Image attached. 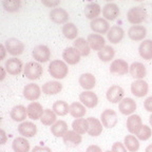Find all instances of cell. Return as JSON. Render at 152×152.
<instances>
[{
	"instance_id": "obj_48",
	"label": "cell",
	"mask_w": 152,
	"mask_h": 152,
	"mask_svg": "<svg viewBox=\"0 0 152 152\" xmlns=\"http://www.w3.org/2000/svg\"><path fill=\"white\" fill-rule=\"evenodd\" d=\"M86 152H102V148H100L99 146L91 145V146H89V147L87 148Z\"/></svg>"
},
{
	"instance_id": "obj_14",
	"label": "cell",
	"mask_w": 152,
	"mask_h": 152,
	"mask_svg": "<svg viewBox=\"0 0 152 152\" xmlns=\"http://www.w3.org/2000/svg\"><path fill=\"white\" fill-rule=\"evenodd\" d=\"M129 64L126 60L124 59H115L110 64V72L115 75L123 76L126 75L129 72Z\"/></svg>"
},
{
	"instance_id": "obj_11",
	"label": "cell",
	"mask_w": 152,
	"mask_h": 152,
	"mask_svg": "<svg viewBox=\"0 0 152 152\" xmlns=\"http://www.w3.org/2000/svg\"><path fill=\"white\" fill-rule=\"evenodd\" d=\"M80 53L76 50L74 47L66 48V50L64 51V53H62V58H64V62L66 64H71V66L78 64L80 61Z\"/></svg>"
},
{
	"instance_id": "obj_4",
	"label": "cell",
	"mask_w": 152,
	"mask_h": 152,
	"mask_svg": "<svg viewBox=\"0 0 152 152\" xmlns=\"http://www.w3.org/2000/svg\"><path fill=\"white\" fill-rule=\"evenodd\" d=\"M7 53L13 56H19L24 51V43L17 38H10L4 42Z\"/></svg>"
},
{
	"instance_id": "obj_9",
	"label": "cell",
	"mask_w": 152,
	"mask_h": 152,
	"mask_svg": "<svg viewBox=\"0 0 152 152\" xmlns=\"http://www.w3.org/2000/svg\"><path fill=\"white\" fill-rule=\"evenodd\" d=\"M69 13L66 12L64 9L61 7H55L52 9L50 12V19L54 23L57 24H62V23H68L69 20Z\"/></svg>"
},
{
	"instance_id": "obj_17",
	"label": "cell",
	"mask_w": 152,
	"mask_h": 152,
	"mask_svg": "<svg viewBox=\"0 0 152 152\" xmlns=\"http://www.w3.org/2000/svg\"><path fill=\"white\" fill-rule=\"evenodd\" d=\"M18 132L23 137H33L37 133V126L32 121H23L18 126Z\"/></svg>"
},
{
	"instance_id": "obj_1",
	"label": "cell",
	"mask_w": 152,
	"mask_h": 152,
	"mask_svg": "<svg viewBox=\"0 0 152 152\" xmlns=\"http://www.w3.org/2000/svg\"><path fill=\"white\" fill-rule=\"evenodd\" d=\"M69 73L68 64L64 60H53L49 66V74L55 79H64Z\"/></svg>"
},
{
	"instance_id": "obj_24",
	"label": "cell",
	"mask_w": 152,
	"mask_h": 152,
	"mask_svg": "<svg viewBox=\"0 0 152 152\" xmlns=\"http://www.w3.org/2000/svg\"><path fill=\"white\" fill-rule=\"evenodd\" d=\"M78 83L80 85V87L86 91H91L95 87L96 83V79L95 76L91 73H83L79 76Z\"/></svg>"
},
{
	"instance_id": "obj_18",
	"label": "cell",
	"mask_w": 152,
	"mask_h": 152,
	"mask_svg": "<svg viewBox=\"0 0 152 152\" xmlns=\"http://www.w3.org/2000/svg\"><path fill=\"white\" fill-rule=\"evenodd\" d=\"M118 110L124 115H132L136 110V102L133 98H124L118 104Z\"/></svg>"
},
{
	"instance_id": "obj_26",
	"label": "cell",
	"mask_w": 152,
	"mask_h": 152,
	"mask_svg": "<svg viewBox=\"0 0 152 152\" xmlns=\"http://www.w3.org/2000/svg\"><path fill=\"white\" fill-rule=\"evenodd\" d=\"M61 90H62V85L57 80L48 81L45 85H42V88H41L42 93L45 95H56L61 92Z\"/></svg>"
},
{
	"instance_id": "obj_40",
	"label": "cell",
	"mask_w": 152,
	"mask_h": 152,
	"mask_svg": "<svg viewBox=\"0 0 152 152\" xmlns=\"http://www.w3.org/2000/svg\"><path fill=\"white\" fill-rule=\"evenodd\" d=\"M72 129L78 134L83 135L86 132H88V121L85 118H76L72 123Z\"/></svg>"
},
{
	"instance_id": "obj_51",
	"label": "cell",
	"mask_w": 152,
	"mask_h": 152,
	"mask_svg": "<svg viewBox=\"0 0 152 152\" xmlns=\"http://www.w3.org/2000/svg\"><path fill=\"white\" fill-rule=\"evenodd\" d=\"M1 136H2V140H1V145H4L5 142H7V134H5L4 130L1 129Z\"/></svg>"
},
{
	"instance_id": "obj_12",
	"label": "cell",
	"mask_w": 152,
	"mask_h": 152,
	"mask_svg": "<svg viewBox=\"0 0 152 152\" xmlns=\"http://www.w3.org/2000/svg\"><path fill=\"white\" fill-rule=\"evenodd\" d=\"M41 89L36 83H28L23 88V96L30 102H35L40 97Z\"/></svg>"
},
{
	"instance_id": "obj_21",
	"label": "cell",
	"mask_w": 152,
	"mask_h": 152,
	"mask_svg": "<svg viewBox=\"0 0 152 152\" xmlns=\"http://www.w3.org/2000/svg\"><path fill=\"white\" fill-rule=\"evenodd\" d=\"M88 121V134L91 136H98L102 134V121L99 119L95 118V117H89L87 118Z\"/></svg>"
},
{
	"instance_id": "obj_43",
	"label": "cell",
	"mask_w": 152,
	"mask_h": 152,
	"mask_svg": "<svg viewBox=\"0 0 152 152\" xmlns=\"http://www.w3.org/2000/svg\"><path fill=\"white\" fill-rule=\"evenodd\" d=\"M138 140H148L152 136V130L149 126H146V125H142V129L140 130V132L136 134Z\"/></svg>"
},
{
	"instance_id": "obj_46",
	"label": "cell",
	"mask_w": 152,
	"mask_h": 152,
	"mask_svg": "<svg viewBox=\"0 0 152 152\" xmlns=\"http://www.w3.org/2000/svg\"><path fill=\"white\" fill-rule=\"evenodd\" d=\"M32 152H52L51 148L45 147V146H36L33 148Z\"/></svg>"
},
{
	"instance_id": "obj_13",
	"label": "cell",
	"mask_w": 152,
	"mask_h": 152,
	"mask_svg": "<svg viewBox=\"0 0 152 152\" xmlns=\"http://www.w3.org/2000/svg\"><path fill=\"white\" fill-rule=\"evenodd\" d=\"M90 28L93 32L97 34H108V32L110 31V26L108 20H106L104 18H96L94 20L90 22Z\"/></svg>"
},
{
	"instance_id": "obj_49",
	"label": "cell",
	"mask_w": 152,
	"mask_h": 152,
	"mask_svg": "<svg viewBox=\"0 0 152 152\" xmlns=\"http://www.w3.org/2000/svg\"><path fill=\"white\" fill-rule=\"evenodd\" d=\"M0 50H1V56H0V60H3L5 58V54H7V49H5V45H0Z\"/></svg>"
},
{
	"instance_id": "obj_54",
	"label": "cell",
	"mask_w": 152,
	"mask_h": 152,
	"mask_svg": "<svg viewBox=\"0 0 152 152\" xmlns=\"http://www.w3.org/2000/svg\"><path fill=\"white\" fill-rule=\"evenodd\" d=\"M106 152H112V151H106Z\"/></svg>"
},
{
	"instance_id": "obj_15",
	"label": "cell",
	"mask_w": 152,
	"mask_h": 152,
	"mask_svg": "<svg viewBox=\"0 0 152 152\" xmlns=\"http://www.w3.org/2000/svg\"><path fill=\"white\" fill-rule=\"evenodd\" d=\"M79 100L85 107L90 108V109L96 107L98 104L97 95L93 93L92 91H83V93H80L79 94Z\"/></svg>"
},
{
	"instance_id": "obj_2",
	"label": "cell",
	"mask_w": 152,
	"mask_h": 152,
	"mask_svg": "<svg viewBox=\"0 0 152 152\" xmlns=\"http://www.w3.org/2000/svg\"><path fill=\"white\" fill-rule=\"evenodd\" d=\"M23 73H24V76H26L28 79L35 80V79H38L42 75V73H43L42 66L37 61H30L24 66Z\"/></svg>"
},
{
	"instance_id": "obj_20",
	"label": "cell",
	"mask_w": 152,
	"mask_h": 152,
	"mask_svg": "<svg viewBox=\"0 0 152 152\" xmlns=\"http://www.w3.org/2000/svg\"><path fill=\"white\" fill-rule=\"evenodd\" d=\"M89 42V45L93 51H98L99 52L102 49L106 47V40L102 37V35L99 34H90L87 38Z\"/></svg>"
},
{
	"instance_id": "obj_31",
	"label": "cell",
	"mask_w": 152,
	"mask_h": 152,
	"mask_svg": "<svg viewBox=\"0 0 152 152\" xmlns=\"http://www.w3.org/2000/svg\"><path fill=\"white\" fill-rule=\"evenodd\" d=\"M138 52L142 58L146 60L152 59V40L151 39H146L142 40V42L140 45Z\"/></svg>"
},
{
	"instance_id": "obj_7",
	"label": "cell",
	"mask_w": 152,
	"mask_h": 152,
	"mask_svg": "<svg viewBox=\"0 0 152 152\" xmlns=\"http://www.w3.org/2000/svg\"><path fill=\"white\" fill-rule=\"evenodd\" d=\"M4 68L7 70V74L10 75H19L21 73L22 70L24 69L23 64H22V61L16 57H12V58H9V59L5 61L4 64Z\"/></svg>"
},
{
	"instance_id": "obj_28",
	"label": "cell",
	"mask_w": 152,
	"mask_h": 152,
	"mask_svg": "<svg viewBox=\"0 0 152 152\" xmlns=\"http://www.w3.org/2000/svg\"><path fill=\"white\" fill-rule=\"evenodd\" d=\"M11 118L14 121H19V123H23L24 119L28 116V109L22 104H18L15 106L12 110H11Z\"/></svg>"
},
{
	"instance_id": "obj_30",
	"label": "cell",
	"mask_w": 152,
	"mask_h": 152,
	"mask_svg": "<svg viewBox=\"0 0 152 152\" xmlns=\"http://www.w3.org/2000/svg\"><path fill=\"white\" fill-rule=\"evenodd\" d=\"M100 12H102V9H100V5L97 2H90L85 7V16L88 19H90L91 21L98 18Z\"/></svg>"
},
{
	"instance_id": "obj_52",
	"label": "cell",
	"mask_w": 152,
	"mask_h": 152,
	"mask_svg": "<svg viewBox=\"0 0 152 152\" xmlns=\"http://www.w3.org/2000/svg\"><path fill=\"white\" fill-rule=\"evenodd\" d=\"M145 152H152V144H151V145H149L147 148H146Z\"/></svg>"
},
{
	"instance_id": "obj_29",
	"label": "cell",
	"mask_w": 152,
	"mask_h": 152,
	"mask_svg": "<svg viewBox=\"0 0 152 152\" xmlns=\"http://www.w3.org/2000/svg\"><path fill=\"white\" fill-rule=\"evenodd\" d=\"M129 73L131 74L133 78L137 79H142L147 74L146 71V66L142 64V62H133L129 68Z\"/></svg>"
},
{
	"instance_id": "obj_47",
	"label": "cell",
	"mask_w": 152,
	"mask_h": 152,
	"mask_svg": "<svg viewBox=\"0 0 152 152\" xmlns=\"http://www.w3.org/2000/svg\"><path fill=\"white\" fill-rule=\"evenodd\" d=\"M144 107H145L146 111L151 112L152 113V96L148 97L147 99L145 100V102H144Z\"/></svg>"
},
{
	"instance_id": "obj_32",
	"label": "cell",
	"mask_w": 152,
	"mask_h": 152,
	"mask_svg": "<svg viewBox=\"0 0 152 152\" xmlns=\"http://www.w3.org/2000/svg\"><path fill=\"white\" fill-rule=\"evenodd\" d=\"M12 148L14 152H28L30 151V142L23 136H19L13 140Z\"/></svg>"
},
{
	"instance_id": "obj_10",
	"label": "cell",
	"mask_w": 152,
	"mask_h": 152,
	"mask_svg": "<svg viewBox=\"0 0 152 152\" xmlns=\"http://www.w3.org/2000/svg\"><path fill=\"white\" fill-rule=\"evenodd\" d=\"M148 90L149 86L144 79H137L131 83V93L136 97H144L145 95H147Z\"/></svg>"
},
{
	"instance_id": "obj_37",
	"label": "cell",
	"mask_w": 152,
	"mask_h": 152,
	"mask_svg": "<svg viewBox=\"0 0 152 152\" xmlns=\"http://www.w3.org/2000/svg\"><path fill=\"white\" fill-rule=\"evenodd\" d=\"M62 34L66 39H70V40H73L76 39L77 35H78V30L76 28V26L72 22H68L62 26Z\"/></svg>"
},
{
	"instance_id": "obj_50",
	"label": "cell",
	"mask_w": 152,
	"mask_h": 152,
	"mask_svg": "<svg viewBox=\"0 0 152 152\" xmlns=\"http://www.w3.org/2000/svg\"><path fill=\"white\" fill-rule=\"evenodd\" d=\"M1 77H0V81H2L3 79L5 78V73H7V70H5V68L4 66H1Z\"/></svg>"
},
{
	"instance_id": "obj_41",
	"label": "cell",
	"mask_w": 152,
	"mask_h": 152,
	"mask_svg": "<svg viewBox=\"0 0 152 152\" xmlns=\"http://www.w3.org/2000/svg\"><path fill=\"white\" fill-rule=\"evenodd\" d=\"M114 55H115V51H114L113 48L110 47V45H106L104 49H102V50L98 52V58H99L102 61L107 62L113 59Z\"/></svg>"
},
{
	"instance_id": "obj_36",
	"label": "cell",
	"mask_w": 152,
	"mask_h": 152,
	"mask_svg": "<svg viewBox=\"0 0 152 152\" xmlns=\"http://www.w3.org/2000/svg\"><path fill=\"white\" fill-rule=\"evenodd\" d=\"M52 110L55 112L56 115L59 116H64L68 113H70V104L64 100H57L53 104Z\"/></svg>"
},
{
	"instance_id": "obj_45",
	"label": "cell",
	"mask_w": 152,
	"mask_h": 152,
	"mask_svg": "<svg viewBox=\"0 0 152 152\" xmlns=\"http://www.w3.org/2000/svg\"><path fill=\"white\" fill-rule=\"evenodd\" d=\"M41 2H42V4L45 5V7H53V9H55V7H57V5L60 4V0H56V1H49V0H42Z\"/></svg>"
},
{
	"instance_id": "obj_53",
	"label": "cell",
	"mask_w": 152,
	"mask_h": 152,
	"mask_svg": "<svg viewBox=\"0 0 152 152\" xmlns=\"http://www.w3.org/2000/svg\"><path fill=\"white\" fill-rule=\"evenodd\" d=\"M149 123H150V125L152 126V114L150 115V117H149Z\"/></svg>"
},
{
	"instance_id": "obj_39",
	"label": "cell",
	"mask_w": 152,
	"mask_h": 152,
	"mask_svg": "<svg viewBox=\"0 0 152 152\" xmlns=\"http://www.w3.org/2000/svg\"><path fill=\"white\" fill-rule=\"evenodd\" d=\"M40 121L42 125H45V126H53V125L57 121V115L55 114V112L53 111V110L45 109V111H43V114L40 118Z\"/></svg>"
},
{
	"instance_id": "obj_23",
	"label": "cell",
	"mask_w": 152,
	"mask_h": 152,
	"mask_svg": "<svg viewBox=\"0 0 152 152\" xmlns=\"http://www.w3.org/2000/svg\"><path fill=\"white\" fill-rule=\"evenodd\" d=\"M26 109H28V116L33 121L40 119L43 114V111H45L42 106L37 102H32L26 107Z\"/></svg>"
},
{
	"instance_id": "obj_22",
	"label": "cell",
	"mask_w": 152,
	"mask_h": 152,
	"mask_svg": "<svg viewBox=\"0 0 152 152\" xmlns=\"http://www.w3.org/2000/svg\"><path fill=\"white\" fill-rule=\"evenodd\" d=\"M147 35V30L144 26H132L128 31V36L134 41L144 40Z\"/></svg>"
},
{
	"instance_id": "obj_5",
	"label": "cell",
	"mask_w": 152,
	"mask_h": 152,
	"mask_svg": "<svg viewBox=\"0 0 152 152\" xmlns=\"http://www.w3.org/2000/svg\"><path fill=\"white\" fill-rule=\"evenodd\" d=\"M32 56L37 62H48L51 58V51L50 49L45 45H39L33 49L32 52Z\"/></svg>"
},
{
	"instance_id": "obj_3",
	"label": "cell",
	"mask_w": 152,
	"mask_h": 152,
	"mask_svg": "<svg viewBox=\"0 0 152 152\" xmlns=\"http://www.w3.org/2000/svg\"><path fill=\"white\" fill-rule=\"evenodd\" d=\"M146 11L140 7H131L127 13V19L133 26H137L140 24L142 22H144V20L146 19Z\"/></svg>"
},
{
	"instance_id": "obj_25",
	"label": "cell",
	"mask_w": 152,
	"mask_h": 152,
	"mask_svg": "<svg viewBox=\"0 0 152 152\" xmlns=\"http://www.w3.org/2000/svg\"><path fill=\"white\" fill-rule=\"evenodd\" d=\"M124 36H125V31L118 26H113L107 34L108 40L114 45L121 42L123 40Z\"/></svg>"
},
{
	"instance_id": "obj_16",
	"label": "cell",
	"mask_w": 152,
	"mask_h": 152,
	"mask_svg": "<svg viewBox=\"0 0 152 152\" xmlns=\"http://www.w3.org/2000/svg\"><path fill=\"white\" fill-rule=\"evenodd\" d=\"M119 15V7L116 3L109 2L102 7V16L108 21H113L118 17Z\"/></svg>"
},
{
	"instance_id": "obj_27",
	"label": "cell",
	"mask_w": 152,
	"mask_h": 152,
	"mask_svg": "<svg viewBox=\"0 0 152 152\" xmlns=\"http://www.w3.org/2000/svg\"><path fill=\"white\" fill-rule=\"evenodd\" d=\"M64 142L66 146L69 147H76L78 146L81 142H83V137H81L80 134H78L77 132H75L74 130L68 131L62 137Z\"/></svg>"
},
{
	"instance_id": "obj_44",
	"label": "cell",
	"mask_w": 152,
	"mask_h": 152,
	"mask_svg": "<svg viewBox=\"0 0 152 152\" xmlns=\"http://www.w3.org/2000/svg\"><path fill=\"white\" fill-rule=\"evenodd\" d=\"M112 152H127V148L125 147L123 142H114L113 146H112Z\"/></svg>"
},
{
	"instance_id": "obj_19",
	"label": "cell",
	"mask_w": 152,
	"mask_h": 152,
	"mask_svg": "<svg viewBox=\"0 0 152 152\" xmlns=\"http://www.w3.org/2000/svg\"><path fill=\"white\" fill-rule=\"evenodd\" d=\"M142 127V121L140 115L132 114L127 119V129L131 134H137Z\"/></svg>"
},
{
	"instance_id": "obj_8",
	"label": "cell",
	"mask_w": 152,
	"mask_h": 152,
	"mask_svg": "<svg viewBox=\"0 0 152 152\" xmlns=\"http://www.w3.org/2000/svg\"><path fill=\"white\" fill-rule=\"evenodd\" d=\"M124 95H125V92H124V89L121 86L114 85L111 86L107 90L106 97L112 104H117V102H121L124 99Z\"/></svg>"
},
{
	"instance_id": "obj_6",
	"label": "cell",
	"mask_w": 152,
	"mask_h": 152,
	"mask_svg": "<svg viewBox=\"0 0 152 152\" xmlns=\"http://www.w3.org/2000/svg\"><path fill=\"white\" fill-rule=\"evenodd\" d=\"M100 121H102V126L108 129H111L113 127H115L117 121H118V117H117L116 112L112 109L104 110L102 113V115H100Z\"/></svg>"
},
{
	"instance_id": "obj_34",
	"label": "cell",
	"mask_w": 152,
	"mask_h": 152,
	"mask_svg": "<svg viewBox=\"0 0 152 152\" xmlns=\"http://www.w3.org/2000/svg\"><path fill=\"white\" fill-rule=\"evenodd\" d=\"M68 131V124L64 121H57L53 126H51V132L56 137H64Z\"/></svg>"
},
{
	"instance_id": "obj_42",
	"label": "cell",
	"mask_w": 152,
	"mask_h": 152,
	"mask_svg": "<svg viewBox=\"0 0 152 152\" xmlns=\"http://www.w3.org/2000/svg\"><path fill=\"white\" fill-rule=\"evenodd\" d=\"M2 5L5 9V11L10 13H14L20 9L21 1L20 0H4V1H2Z\"/></svg>"
},
{
	"instance_id": "obj_35",
	"label": "cell",
	"mask_w": 152,
	"mask_h": 152,
	"mask_svg": "<svg viewBox=\"0 0 152 152\" xmlns=\"http://www.w3.org/2000/svg\"><path fill=\"white\" fill-rule=\"evenodd\" d=\"M86 113H87V110L81 102H74L70 104V114L75 118H83Z\"/></svg>"
},
{
	"instance_id": "obj_38",
	"label": "cell",
	"mask_w": 152,
	"mask_h": 152,
	"mask_svg": "<svg viewBox=\"0 0 152 152\" xmlns=\"http://www.w3.org/2000/svg\"><path fill=\"white\" fill-rule=\"evenodd\" d=\"M124 145L127 148V150L130 152H136L140 149V142L138 138L134 135H126L124 140Z\"/></svg>"
},
{
	"instance_id": "obj_33",
	"label": "cell",
	"mask_w": 152,
	"mask_h": 152,
	"mask_svg": "<svg viewBox=\"0 0 152 152\" xmlns=\"http://www.w3.org/2000/svg\"><path fill=\"white\" fill-rule=\"evenodd\" d=\"M74 48L80 53L81 56H88L91 52V48L89 45V42L85 38H76L73 42Z\"/></svg>"
}]
</instances>
